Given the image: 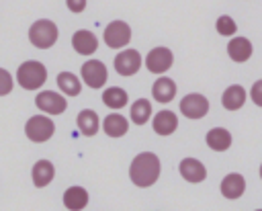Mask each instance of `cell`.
<instances>
[{"label": "cell", "mask_w": 262, "mask_h": 211, "mask_svg": "<svg viewBox=\"0 0 262 211\" xmlns=\"http://www.w3.org/2000/svg\"><path fill=\"white\" fill-rule=\"evenodd\" d=\"M129 176L135 186H141V188L151 186L160 176V158L154 152L137 154L129 166Z\"/></svg>", "instance_id": "cell-1"}, {"label": "cell", "mask_w": 262, "mask_h": 211, "mask_svg": "<svg viewBox=\"0 0 262 211\" xmlns=\"http://www.w3.org/2000/svg\"><path fill=\"white\" fill-rule=\"evenodd\" d=\"M45 80H47V68L41 61L29 59V61L20 64L16 70V82L25 90H37L45 84Z\"/></svg>", "instance_id": "cell-2"}, {"label": "cell", "mask_w": 262, "mask_h": 211, "mask_svg": "<svg viewBox=\"0 0 262 211\" xmlns=\"http://www.w3.org/2000/svg\"><path fill=\"white\" fill-rule=\"evenodd\" d=\"M29 41L37 49H49L57 41V25L49 18H39L29 29Z\"/></svg>", "instance_id": "cell-3"}, {"label": "cell", "mask_w": 262, "mask_h": 211, "mask_svg": "<svg viewBox=\"0 0 262 211\" xmlns=\"http://www.w3.org/2000/svg\"><path fill=\"white\" fill-rule=\"evenodd\" d=\"M53 131H55V125H53V121H51L49 117H45V115H35V117H31V119L25 123V133H27V137H29L31 141H35V143L47 141V139L53 135Z\"/></svg>", "instance_id": "cell-4"}, {"label": "cell", "mask_w": 262, "mask_h": 211, "mask_svg": "<svg viewBox=\"0 0 262 211\" xmlns=\"http://www.w3.org/2000/svg\"><path fill=\"white\" fill-rule=\"evenodd\" d=\"M129 41H131V27L125 20H113V23L106 25V29H104V43L111 49L127 47Z\"/></svg>", "instance_id": "cell-5"}, {"label": "cell", "mask_w": 262, "mask_h": 211, "mask_svg": "<svg viewBox=\"0 0 262 211\" xmlns=\"http://www.w3.org/2000/svg\"><path fill=\"white\" fill-rule=\"evenodd\" d=\"M180 113L188 119H203L209 113V100L199 92H190L180 100Z\"/></svg>", "instance_id": "cell-6"}, {"label": "cell", "mask_w": 262, "mask_h": 211, "mask_svg": "<svg viewBox=\"0 0 262 211\" xmlns=\"http://www.w3.org/2000/svg\"><path fill=\"white\" fill-rule=\"evenodd\" d=\"M80 74H82V80L86 82V86H90V88H100V86H104L106 76H108L106 66H104L102 61H98V59H88L86 64H82Z\"/></svg>", "instance_id": "cell-7"}, {"label": "cell", "mask_w": 262, "mask_h": 211, "mask_svg": "<svg viewBox=\"0 0 262 211\" xmlns=\"http://www.w3.org/2000/svg\"><path fill=\"white\" fill-rule=\"evenodd\" d=\"M172 61H174V55L168 47H154L145 55V68L151 74H164L166 70L172 68Z\"/></svg>", "instance_id": "cell-8"}, {"label": "cell", "mask_w": 262, "mask_h": 211, "mask_svg": "<svg viewBox=\"0 0 262 211\" xmlns=\"http://www.w3.org/2000/svg\"><path fill=\"white\" fill-rule=\"evenodd\" d=\"M35 104L39 111L47 113V115H61L66 109H68V100L57 94V92H51V90H43L37 94L35 98Z\"/></svg>", "instance_id": "cell-9"}, {"label": "cell", "mask_w": 262, "mask_h": 211, "mask_svg": "<svg viewBox=\"0 0 262 211\" xmlns=\"http://www.w3.org/2000/svg\"><path fill=\"white\" fill-rule=\"evenodd\" d=\"M141 68V55L135 49H123L115 55V70L121 76H133Z\"/></svg>", "instance_id": "cell-10"}, {"label": "cell", "mask_w": 262, "mask_h": 211, "mask_svg": "<svg viewBox=\"0 0 262 211\" xmlns=\"http://www.w3.org/2000/svg\"><path fill=\"white\" fill-rule=\"evenodd\" d=\"M72 47L82 53V55H92L96 49H98V39L92 31H86V29H80L74 33L72 37Z\"/></svg>", "instance_id": "cell-11"}, {"label": "cell", "mask_w": 262, "mask_h": 211, "mask_svg": "<svg viewBox=\"0 0 262 211\" xmlns=\"http://www.w3.org/2000/svg\"><path fill=\"white\" fill-rule=\"evenodd\" d=\"M180 176L188 182H203L205 176H207V168L196 160V158H184L180 160Z\"/></svg>", "instance_id": "cell-12"}, {"label": "cell", "mask_w": 262, "mask_h": 211, "mask_svg": "<svg viewBox=\"0 0 262 211\" xmlns=\"http://www.w3.org/2000/svg\"><path fill=\"white\" fill-rule=\"evenodd\" d=\"M244 191H246V180L237 172H231L221 180V195L225 199H237L244 195Z\"/></svg>", "instance_id": "cell-13"}, {"label": "cell", "mask_w": 262, "mask_h": 211, "mask_svg": "<svg viewBox=\"0 0 262 211\" xmlns=\"http://www.w3.org/2000/svg\"><path fill=\"white\" fill-rule=\"evenodd\" d=\"M227 53L233 61L242 64V61H248L252 57V41L246 39V37H233L227 45Z\"/></svg>", "instance_id": "cell-14"}, {"label": "cell", "mask_w": 262, "mask_h": 211, "mask_svg": "<svg viewBox=\"0 0 262 211\" xmlns=\"http://www.w3.org/2000/svg\"><path fill=\"white\" fill-rule=\"evenodd\" d=\"M53 176H55V168H53V164L49 160H39L31 170V178H33V184L37 188L47 186L53 180Z\"/></svg>", "instance_id": "cell-15"}, {"label": "cell", "mask_w": 262, "mask_h": 211, "mask_svg": "<svg viewBox=\"0 0 262 211\" xmlns=\"http://www.w3.org/2000/svg\"><path fill=\"white\" fill-rule=\"evenodd\" d=\"M151 96L158 100V102H170L174 96H176V84L172 78H166V76H160L154 86H151Z\"/></svg>", "instance_id": "cell-16"}, {"label": "cell", "mask_w": 262, "mask_h": 211, "mask_svg": "<svg viewBox=\"0 0 262 211\" xmlns=\"http://www.w3.org/2000/svg\"><path fill=\"white\" fill-rule=\"evenodd\" d=\"M151 125H154V131L158 135H170L178 127V117L172 111H160V113H156Z\"/></svg>", "instance_id": "cell-17"}, {"label": "cell", "mask_w": 262, "mask_h": 211, "mask_svg": "<svg viewBox=\"0 0 262 211\" xmlns=\"http://www.w3.org/2000/svg\"><path fill=\"white\" fill-rule=\"evenodd\" d=\"M102 131H104L108 137H123V135L129 131V121H127L123 115L111 113V115H106L104 121H102Z\"/></svg>", "instance_id": "cell-18"}, {"label": "cell", "mask_w": 262, "mask_h": 211, "mask_svg": "<svg viewBox=\"0 0 262 211\" xmlns=\"http://www.w3.org/2000/svg\"><path fill=\"white\" fill-rule=\"evenodd\" d=\"M244 102H246V90H244V86L231 84L229 88H225V92H223V96H221L223 109H227V111H237V109L244 107Z\"/></svg>", "instance_id": "cell-19"}, {"label": "cell", "mask_w": 262, "mask_h": 211, "mask_svg": "<svg viewBox=\"0 0 262 211\" xmlns=\"http://www.w3.org/2000/svg\"><path fill=\"white\" fill-rule=\"evenodd\" d=\"M76 123H78L80 133H82V135H86V137H92V135L98 131V127H100L98 115H96L92 109H82V111L78 113Z\"/></svg>", "instance_id": "cell-20"}, {"label": "cell", "mask_w": 262, "mask_h": 211, "mask_svg": "<svg viewBox=\"0 0 262 211\" xmlns=\"http://www.w3.org/2000/svg\"><path fill=\"white\" fill-rule=\"evenodd\" d=\"M63 205L70 211H82L88 205V193L82 186H70L63 193Z\"/></svg>", "instance_id": "cell-21"}, {"label": "cell", "mask_w": 262, "mask_h": 211, "mask_svg": "<svg viewBox=\"0 0 262 211\" xmlns=\"http://www.w3.org/2000/svg\"><path fill=\"white\" fill-rule=\"evenodd\" d=\"M207 145L215 152H225L229 145H231V133L223 127H213L211 131H207V137H205Z\"/></svg>", "instance_id": "cell-22"}, {"label": "cell", "mask_w": 262, "mask_h": 211, "mask_svg": "<svg viewBox=\"0 0 262 211\" xmlns=\"http://www.w3.org/2000/svg\"><path fill=\"white\" fill-rule=\"evenodd\" d=\"M57 86L66 96H78L82 90V82L72 72H59L57 74Z\"/></svg>", "instance_id": "cell-23"}, {"label": "cell", "mask_w": 262, "mask_h": 211, "mask_svg": "<svg viewBox=\"0 0 262 211\" xmlns=\"http://www.w3.org/2000/svg\"><path fill=\"white\" fill-rule=\"evenodd\" d=\"M102 102H104L108 109L119 111V109H123V107L129 102V96H127V92H125L123 88L111 86V88H106V90L102 92Z\"/></svg>", "instance_id": "cell-24"}, {"label": "cell", "mask_w": 262, "mask_h": 211, "mask_svg": "<svg viewBox=\"0 0 262 211\" xmlns=\"http://www.w3.org/2000/svg\"><path fill=\"white\" fill-rule=\"evenodd\" d=\"M131 123L135 125H145L147 119L151 117V102L147 98H137L133 104H131Z\"/></svg>", "instance_id": "cell-25"}, {"label": "cell", "mask_w": 262, "mask_h": 211, "mask_svg": "<svg viewBox=\"0 0 262 211\" xmlns=\"http://www.w3.org/2000/svg\"><path fill=\"white\" fill-rule=\"evenodd\" d=\"M215 27H217V33H219V35H225V37H231V35H235V31H237L235 20H233L231 16H227V14H221V16L217 18Z\"/></svg>", "instance_id": "cell-26"}, {"label": "cell", "mask_w": 262, "mask_h": 211, "mask_svg": "<svg viewBox=\"0 0 262 211\" xmlns=\"http://www.w3.org/2000/svg\"><path fill=\"white\" fill-rule=\"evenodd\" d=\"M12 76H10V72L8 70H4V68H0V96H6L10 90H12Z\"/></svg>", "instance_id": "cell-27"}, {"label": "cell", "mask_w": 262, "mask_h": 211, "mask_svg": "<svg viewBox=\"0 0 262 211\" xmlns=\"http://www.w3.org/2000/svg\"><path fill=\"white\" fill-rule=\"evenodd\" d=\"M252 100H254L258 107H262V80L254 82V86H252Z\"/></svg>", "instance_id": "cell-28"}, {"label": "cell", "mask_w": 262, "mask_h": 211, "mask_svg": "<svg viewBox=\"0 0 262 211\" xmlns=\"http://www.w3.org/2000/svg\"><path fill=\"white\" fill-rule=\"evenodd\" d=\"M66 6L70 8V12H82L86 8V0H66Z\"/></svg>", "instance_id": "cell-29"}, {"label": "cell", "mask_w": 262, "mask_h": 211, "mask_svg": "<svg viewBox=\"0 0 262 211\" xmlns=\"http://www.w3.org/2000/svg\"><path fill=\"white\" fill-rule=\"evenodd\" d=\"M256 211H260V209H256Z\"/></svg>", "instance_id": "cell-30"}]
</instances>
